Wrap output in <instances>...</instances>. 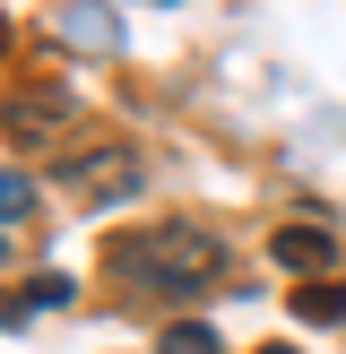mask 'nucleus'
<instances>
[{
    "mask_svg": "<svg viewBox=\"0 0 346 354\" xmlns=\"http://www.w3.org/2000/svg\"><path fill=\"white\" fill-rule=\"evenodd\" d=\"M104 268L113 277H130V286H217V268H225V251L199 234V225H156V234H130V242H113L104 251Z\"/></svg>",
    "mask_w": 346,
    "mask_h": 354,
    "instance_id": "f257e3e1",
    "label": "nucleus"
},
{
    "mask_svg": "<svg viewBox=\"0 0 346 354\" xmlns=\"http://www.w3.org/2000/svg\"><path fill=\"white\" fill-rule=\"evenodd\" d=\"M69 182H78L86 199H130V190H138V156H78Z\"/></svg>",
    "mask_w": 346,
    "mask_h": 354,
    "instance_id": "f03ea898",
    "label": "nucleus"
},
{
    "mask_svg": "<svg viewBox=\"0 0 346 354\" xmlns=\"http://www.w3.org/2000/svg\"><path fill=\"white\" fill-rule=\"evenodd\" d=\"M277 259H286V268H311V277H320L329 259H338V242H329L320 225H286V234H277Z\"/></svg>",
    "mask_w": 346,
    "mask_h": 354,
    "instance_id": "7ed1b4c3",
    "label": "nucleus"
},
{
    "mask_svg": "<svg viewBox=\"0 0 346 354\" xmlns=\"http://www.w3.org/2000/svg\"><path fill=\"white\" fill-rule=\"evenodd\" d=\"M338 294H329V286H294V320H311V328H320V320H338Z\"/></svg>",
    "mask_w": 346,
    "mask_h": 354,
    "instance_id": "20e7f679",
    "label": "nucleus"
},
{
    "mask_svg": "<svg viewBox=\"0 0 346 354\" xmlns=\"http://www.w3.org/2000/svg\"><path fill=\"white\" fill-rule=\"evenodd\" d=\"M26 207H35V182L26 173H0V225H26Z\"/></svg>",
    "mask_w": 346,
    "mask_h": 354,
    "instance_id": "39448f33",
    "label": "nucleus"
},
{
    "mask_svg": "<svg viewBox=\"0 0 346 354\" xmlns=\"http://www.w3.org/2000/svg\"><path fill=\"white\" fill-rule=\"evenodd\" d=\"M156 354H217V337H208L199 320H182V328H165V346H156Z\"/></svg>",
    "mask_w": 346,
    "mask_h": 354,
    "instance_id": "423d86ee",
    "label": "nucleus"
},
{
    "mask_svg": "<svg viewBox=\"0 0 346 354\" xmlns=\"http://www.w3.org/2000/svg\"><path fill=\"white\" fill-rule=\"evenodd\" d=\"M61 26H69V35H78V44H113V17H95V9H69V17H61Z\"/></svg>",
    "mask_w": 346,
    "mask_h": 354,
    "instance_id": "0eeeda50",
    "label": "nucleus"
},
{
    "mask_svg": "<svg viewBox=\"0 0 346 354\" xmlns=\"http://www.w3.org/2000/svg\"><path fill=\"white\" fill-rule=\"evenodd\" d=\"M26 303H44V311H61V303H69V277H35V286H26Z\"/></svg>",
    "mask_w": 346,
    "mask_h": 354,
    "instance_id": "6e6552de",
    "label": "nucleus"
},
{
    "mask_svg": "<svg viewBox=\"0 0 346 354\" xmlns=\"http://www.w3.org/2000/svg\"><path fill=\"white\" fill-rule=\"evenodd\" d=\"M260 354H286V346H260Z\"/></svg>",
    "mask_w": 346,
    "mask_h": 354,
    "instance_id": "1a4fd4ad",
    "label": "nucleus"
}]
</instances>
